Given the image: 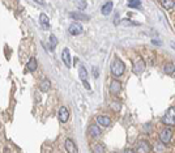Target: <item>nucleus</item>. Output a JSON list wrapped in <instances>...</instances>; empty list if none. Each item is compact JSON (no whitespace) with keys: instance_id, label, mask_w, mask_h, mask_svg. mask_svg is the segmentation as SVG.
Masks as SVG:
<instances>
[{"instance_id":"f257e3e1","label":"nucleus","mask_w":175,"mask_h":153,"mask_svg":"<svg viewBox=\"0 0 175 153\" xmlns=\"http://www.w3.org/2000/svg\"><path fill=\"white\" fill-rule=\"evenodd\" d=\"M123 72H124V63H123L120 59H115L113 65H111V73L114 75L115 77H120Z\"/></svg>"},{"instance_id":"f03ea898","label":"nucleus","mask_w":175,"mask_h":153,"mask_svg":"<svg viewBox=\"0 0 175 153\" xmlns=\"http://www.w3.org/2000/svg\"><path fill=\"white\" fill-rule=\"evenodd\" d=\"M173 137V131L170 128H164L160 133V140L162 144H167L170 143V140H171Z\"/></svg>"},{"instance_id":"7ed1b4c3","label":"nucleus","mask_w":175,"mask_h":153,"mask_svg":"<svg viewBox=\"0 0 175 153\" xmlns=\"http://www.w3.org/2000/svg\"><path fill=\"white\" fill-rule=\"evenodd\" d=\"M150 149H152V148H150V145L148 144V141L141 140V141H138V143H137V147H136L137 153H149Z\"/></svg>"},{"instance_id":"20e7f679","label":"nucleus","mask_w":175,"mask_h":153,"mask_svg":"<svg viewBox=\"0 0 175 153\" xmlns=\"http://www.w3.org/2000/svg\"><path fill=\"white\" fill-rule=\"evenodd\" d=\"M69 119V111L68 109L65 107V106H62L60 109H59V120L62 122V123H65L67 120Z\"/></svg>"},{"instance_id":"39448f33","label":"nucleus","mask_w":175,"mask_h":153,"mask_svg":"<svg viewBox=\"0 0 175 153\" xmlns=\"http://www.w3.org/2000/svg\"><path fill=\"white\" fill-rule=\"evenodd\" d=\"M65 149H67V152H68V153H78L76 144L73 143L72 139H67L65 140Z\"/></svg>"},{"instance_id":"423d86ee","label":"nucleus","mask_w":175,"mask_h":153,"mask_svg":"<svg viewBox=\"0 0 175 153\" xmlns=\"http://www.w3.org/2000/svg\"><path fill=\"white\" fill-rule=\"evenodd\" d=\"M81 33H82V27H81L80 24L75 22V24H72V25L69 26V34L71 35H78Z\"/></svg>"},{"instance_id":"0eeeda50","label":"nucleus","mask_w":175,"mask_h":153,"mask_svg":"<svg viewBox=\"0 0 175 153\" xmlns=\"http://www.w3.org/2000/svg\"><path fill=\"white\" fill-rule=\"evenodd\" d=\"M120 89H122V84H120V82H119L118 80L111 81V84H110V93L118 94L119 92H120Z\"/></svg>"},{"instance_id":"6e6552de","label":"nucleus","mask_w":175,"mask_h":153,"mask_svg":"<svg viewBox=\"0 0 175 153\" xmlns=\"http://www.w3.org/2000/svg\"><path fill=\"white\" fill-rule=\"evenodd\" d=\"M62 59H63V62H64V64H65L67 67L71 65V54H69V50H68V49H64V50H63V53H62Z\"/></svg>"},{"instance_id":"1a4fd4ad","label":"nucleus","mask_w":175,"mask_h":153,"mask_svg":"<svg viewBox=\"0 0 175 153\" xmlns=\"http://www.w3.org/2000/svg\"><path fill=\"white\" fill-rule=\"evenodd\" d=\"M39 21H41V25L43 29H49L50 27V21H49V17L45 14V13H42L41 16H39Z\"/></svg>"},{"instance_id":"9d476101","label":"nucleus","mask_w":175,"mask_h":153,"mask_svg":"<svg viewBox=\"0 0 175 153\" xmlns=\"http://www.w3.org/2000/svg\"><path fill=\"white\" fill-rule=\"evenodd\" d=\"M97 122L101 126H105V127H107V126H110L111 124V119L109 116H106V115H102V116H98L97 118Z\"/></svg>"},{"instance_id":"9b49d317","label":"nucleus","mask_w":175,"mask_h":153,"mask_svg":"<svg viewBox=\"0 0 175 153\" xmlns=\"http://www.w3.org/2000/svg\"><path fill=\"white\" fill-rule=\"evenodd\" d=\"M37 65H38V62L35 58H30L29 62H27V69L31 71V72H34L35 69H37Z\"/></svg>"},{"instance_id":"f8f14e48","label":"nucleus","mask_w":175,"mask_h":153,"mask_svg":"<svg viewBox=\"0 0 175 153\" xmlns=\"http://www.w3.org/2000/svg\"><path fill=\"white\" fill-rule=\"evenodd\" d=\"M89 128H90V129H89V131H90V135L93 136V137H99V136H101V128H98L97 126L91 124Z\"/></svg>"},{"instance_id":"ddd939ff","label":"nucleus","mask_w":175,"mask_h":153,"mask_svg":"<svg viewBox=\"0 0 175 153\" xmlns=\"http://www.w3.org/2000/svg\"><path fill=\"white\" fill-rule=\"evenodd\" d=\"M111 9H113V2H107L105 5L102 7V13L105 16H107V14L111 13Z\"/></svg>"},{"instance_id":"4468645a","label":"nucleus","mask_w":175,"mask_h":153,"mask_svg":"<svg viewBox=\"0 0 175 153\" xmlns=\"http://www.w3.org/2000/svg\"><path fill=\"white\" fill-rule=\"evenodd\" d=\"M174 71H175V64H174V63H167V64L165 65V68H164V72L166 75H173Z\"/></svg>"},{"instance_id":"2eb2a0df","label":"nucleus","mask_w":175,"mask_h":153,"mask_svg":"<svg viewBox=\"0 0 175 153\" xmlns=\"http://www.w3.org/2000/svg\"><path fill=\"white\" fill-rule=\"evenodd\" d=\"M78 76L82 81H86V77H88V71L84 65H80V68H78Z\"/></svg>"},{"instance_id":"dca6fc26","label":"nucleus","mask_w":175,"mask_h":153,"mask_svg":"<svg viewBox=\"0 0 175 153\" xmlns=\"http://www.w3.org/2000/svg\"><path fill=\"white\" fill-rule=\"evenodd\" d=\"M72 18H76V20H84V21H88L89 20V17L85 14H82V13H77V12H72V13L69 14Z\"/></svg>"},{"instance_id":"f3484780","label":"nucleus","mask_w":175,"mask_h":153,"mask_svg":"<svg viewBox=\"0 0 175 153\" xmlns=\"http://www.w3.org/2000/svg\"><path fill=\"white\" fill-rule=\"evenodd\" d=\"M161 4H162V7H164V8H166V9H171V8L175 7L174 0H162Z\"/></svg>"},{"instance_id":"a211bd4d","label":"nucleus","mask_w":175,"mask_h":153,"mask_svg":"<svg viewBox=\"0 0 175 153\" xmlns=\"http://www.w3.org/2000/svg\"><path fill=\"white\" fill-rule=\"evenodd\" d=\"M144 68H145V63L142 62V60H140V62H138L136 65L133 67V71H135V72H136V73L138 75V73H141L142 71H144Z\"/></svg>"},{"instance_id":"6ab92c4d","label":"nucleus","mask_w":175,"mask_h":153,"mask_svg":"<svg viewBox=\"0 0 175 153\" xmlns=\"http://www.w3.org/2000/svg\"><path fill=\"white\" fill-rule=\"evenodd\" d=\"M39 86H41V90H42V92H47V90L50 89V81L47 80V78H45V80L41 82V85H39Z\"/></svg>"},{"instance_id":"aec40b11","label":"nucleus","mask_w":175,"mask_h":153,"mask_svg":"<svg viewBox=\"0 0 175 153\" xmlns=\"http://www.w3.org/2000/svg\"><path fill=\"white\" fill-rule=\"evenodd\" d=\"M154 153H165V147H164V144L162 143H158L154 145Z\"/></svg>"},{"instance_id":"412c9836","label":"nucleus","mask_w":175,"mask_h":153,"mask_svg":"<svg viewBox=\"0 0 175 153\" xmlns=\"http://www.w3.org/2000/svg\"><path fill=\"white\" fill-rule=\"evenodd\" d=\"M93 152L94 153H105V148L102 144H94L93 145Z\"/></svg>"},{"instance_id":"4be33fe9","label":"nucleus","mask_w":175,"mask_h":153,"mask_svg":"<svg viewBox=\"0 0 175 153\" xmlns=\"http://www.w3.org/2000/svg\"><path fill=\"white\" fill-rule=\"evenodd\" d=\"M56 45H58V39H56V37H55V35H51V37H50V49L54 50L55 47H56Z\"/></svg>"},{"instance_id":"5701e85b","label":"nucleus","mask_w":175,"mask_h":153,"mask_svg":"<svg viewBox=\"0 0 175 153\" xmlns=\"http://www.w3.org/2000/svg\"><path fill=\"white\" fill-rule=\"evenodd\" d=\"M75 4H76V7H77L80 11L85 9V8L88 7V3L85 2V0H81V2H75Z\"/></svg>"},{"instance_id":"b1692460","label":"nucleus","mask_w":175,"mask_h":153,"mask_svg":"<svg viewBox=\"0 0 175 153\" xmlns=\"http://www.w3.org/2000/svg\"><path fill=\"white\" fill-rule=\"evenodd\" d=\"M141 5V2L140 0H131V2L128 3V7L129 8H138Z\"/></svg>"},{"instance_id":"393cba45","label":"nucleus","mask_w":175,"mask_h":153,"mask_svg":"<svg viewBox=\"0 0 175 153\" xmlns=\"http://www.w3.org/2000/svg\"><path fill=\"white\" fill-rule=\"evenodd\" d=\"M122 24H123V25H140V24H138V22L131 21V20H123Z\"/></svg>"},{"instance_id":"a878e982","label":"nucleus","mask_w":175,"mask_h":153,"mask_svg":"<svg viewBox=\"0 0 175 153\" xmlns=\"http://www.w3.org/2000/svg\"><path fill=\"white\" fill-rule=\"evenodd\" d=\"M111 107H113L115 111H118V110H120V107H122V105L120 104H116V102H111Z\"/></svg>"},{"instance_id":"bb28decb","label":"nucleus","mask_w":175,"mask_h":153,"mask_svg":"<svg viewBox=\"0 0 175 153\" xmlns=\"http://www.w3.org/2000/svg\"><path fill=\"white\" fill-rule=\"evenodd\" d=\"M82 84H84V86H85V89H88V90H90V85H89V82H88V81H82Z\"/></svg>"},{"instance_id":"cd10ccee","label":"nucleus","mask_w":175,"mask_h":153,"mask_svg":"<svg viewBox=\"0 0 175 153\" xmlns=\"http://www.w3.org/2000/svg\"><path fill=\"white\" fill-rule=\"evenodd\" d=\"M123 153H135V152H133V149H129L128 148V149H126V151L123 152Z\"/></svg>"},{"instance_id":"c85d7f7f","label":"nucleus","mask_w":175,"mask_h":153,"mask_svg":"<svg viewBox=\"0 0 175 153\" xmlns=\"http://www.w3.org/2000/svg\"><path fill=\"white\" fill-rule=\"evenodd\" d=\"M149 127H150V124H149V123H148V124H145V131H146V132L149 131Z\"/></svg>"},{"instance_id":"c756f323","label":"nucleus","mask_w":175,"mask_h":153,"mask_svg":"<svg viewBox=\"0 0 175 153\" xmlns=\"http://www.w3.org/2000/svg\"><path fill=\"white\" fill-rule=\"evenodd\" d=\"M171 47H173V49L175 50V43H173V45H171Z\"/></svg>"}]
</instances>
